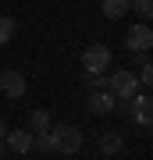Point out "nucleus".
<instances>
[{
  "mask_svg": "<svg viewBox=\"0 0 153 160\" xmlns=\"http://www.w3.org/2000/svg\"><path fill=\"white\" fill-rule=\"evenodd\" d=\"M46 135H50V149L54 153H79V146H82V132L75 125H57Z\"/></svg>",
  "mask_w": 153,
  "mask_h": 160,
  "instance_id": "f257e3e1",
  "label": "nucleus"
},
{
  "mask_svg": "<svg viewBox=\"0 0 153 160\" xmlns=\"http://www.w3.org/2000/svg\"><path fill=\"white\" fill-rule=\"evenodd\" d=\"M107 92H110L114 100H132L139 92V78L128 68H121V71H114L110 78H107Z\"/></svg>",
  "mask_w": 153,
  "mask_h": 160,
  "instance_id": "f03ea898",
  "label": "nucleus"
},
{
  "mask_svg": "<svg viewBox=\"0 0 153 160\" xmlns=\"http://www.w3.org/2000/svg\"><path fill=\"white\" fill-rule=\"evenodd\" d=\"M110 64V46H103V43H89L82 50V68L85 71H103Z\"/></svg>",
  "mask_w": 153,
  "mask_h": 160,
  "instance_id": "7ed1b4c3",
  "label": "nucleus"
},
{
  "mask_svg": "<svg viewBox=\"0 0 153 160\" xmlns=\"http://www.w3.org/2000/svg\"><path fill=\"white\" fill-rule=\"evenodd\" d=\"M125 46L132 53H150V46H153V29L150 25H132L128 36H125Z\"/></svg>",
  "mask_w": 153,
  "mask_h": 160,
  "instance_id": "20e7f679",
  "label": "nucleus"
},
{
  "mask_svg": "<svg viewBox=\"0 0 153 160\" xmlns=\"http://www.w3.org/2000/svg\"><path fill=\"white\" fill-rule=\"evenodd\" d=\"M0 92H4L7 100H22V96H25V78H22L18 71L7 68L4 75H0Z\"/></svg>",
  "mask_w": 153,
  "mask_h": 160,
  "instance_id": "39448f33",
  "label": "nucleus"
},
{
  "mask_svg": "<svg viewBox=\"0 0 153 160\" xmlns=\"http://www.w3.org/2000/svg\"><path fill=\"white\" fill-rule=\"evenodd\" d=\"M125 103H128V114H135V121H139V125H142V128H150V110H153V100L146 96V92H142V96L135 92V96H132V100H125Z\"/></svg>",
  "mask_w": 153,
  "mask_h": 160,
  "instance_id": "423d86ee",
  "label": "nucleus"
},
{
  "mask_svg": "<svg viewBox=\"0 0 153 160\" xmlns=\"http://www.w3.org/2000/svg\"><path fill=\"white\" fill-rule=\"evenodd\" d=\"M114 103H118V100H114L107 89H93L89 92V114H110Z\"/></svg>",
  "mask_w": 153,
  "mask_h": 160,
  "instance_id": "0eeeda50",
  "label": "nucleus"
},
{
  "mask_svg": "<svg viewBox=\"0 0 153 160\" xmlns=\"http://www.w3.org/2000/svg\"><path fill=\"white\" fill-rule=\"evenodd\" d=\"M7 146L14 149V153H28V149H32V132L28 128H14V132H7Z\"/></svg>",
  "mask_w": 153,
  "mask_h": 160,
  "instance_id": "6e6552de",
  "label": "nucleus"
},
{
  "mask_svg": "<svg viewBox=\"0 0 153 160\" xmlns=\"http://www.w3.org/2000/svg\"><path fill=\"white\" fill-rule=\"evenodd\" d=\"M121 149H125V139H121V132H103V135H100V153L118 157Z\"/></svg>",
  "mask_w": 153,
  "mask_h": 160,
  "instance_id": "1a4fd4ad",
  "label": "nucleus"
},
{
  "mask_svg": "<svg viewBox=\"0 0 153 160\" xmlns=\"http://www.w3.org/2000/svg\"><path fill=\"white\" fill-rule=\"evenodd\" d=\"M28 132H32V135L50 132V110H32V114H28Z\"/></svg>",
  "mask_w": 153,
  "mask_h": 160,
  "instance_id": "9d476101",
  "label": "nucleus"
},
{
  "mask_svg": "<svg viewBox=\"0 0 153 160\" xmlns=\"http://www.w3.org/2000/svg\"><path fill=\"white\" fill-rule=\"evenodd\" d=\"M128 14V0H103V18L118 22V18Z\"/></svg>",
  "mask_w": 153,
  "mask_h": 160,
  "instance_id": "9b49d317",
  "label": "nucleus"
},
{
  "mask_svg": "<svg viewBox=\"0 0 153 160\" xmlns=\"http://www.w3.org/2000/svg\"><path fill=\"white\" fill-rule=\"evenodd\" d=\"M128 7H135V14L142 22H150V14H153V0H128Z\"/></svg>",
  "mask_w": 153,
  "mask_h": 160,
  "instance_id": "f8f14e48",
  "label": "nucleus"
},
{
  "mask_svg": "<svg viewBox=\"0 0 153 160\" xmlns=\"http://www.w3.org/2000/svg\"><path fill=\"white\" fill-rule=\"evenodd\" d=\"M14 29H18V25L11 22V18H4V14H0V46H4V43L14 36Z\"/></svg>",
  "mask_w": 153,
  "mask_h": 160,
  "instance_id": "ddd939ff",
  "label": "nucleus"
},
{
  "mask_svg": "<svg viewBox=\"0 0 153 160\" xmlns=\"http://www.w3.org/2000/svg\"><path fill=\"white\" fill-rule=\"evenodd\" d=\"M85 86H89V89H107L103 71H85Z\"/></svg>",
  "mask_w": 153,
  "mask_h": 160,
  "instance_id": "4468645a",
  "label": "nucleus"
},
{
  "mask_svg": "<svg viewBox=\"0 0 153 160\" xmlns=\"http://www.w3.org/2000/svg\"><path fill=\"white\" fill-rule=\"evenodd\" d=\"M32 149H36V153H50V135H46V132L32 135Z\"/></svg>",
  "mask_w": 153,
  "mask_h": 160,
  "instance_id": "2eb2a0df",
  "label": "nucleus"
},
{
  "mask_svg": "<svg viewBox=\"0 0 153 160\" xmlns=\"http://www.w3.org/2000/svg\"><path fill=\"white\" fill-rule=\"evenodd\" d=\"M7 135V125H4V118H0V139H4Z\"/></svg>",
  "mask_w": 153,
  "mask_h": 160,
  "instance_id": "dca6fc26",
  "label": "nucleus"
}]
</instances>
